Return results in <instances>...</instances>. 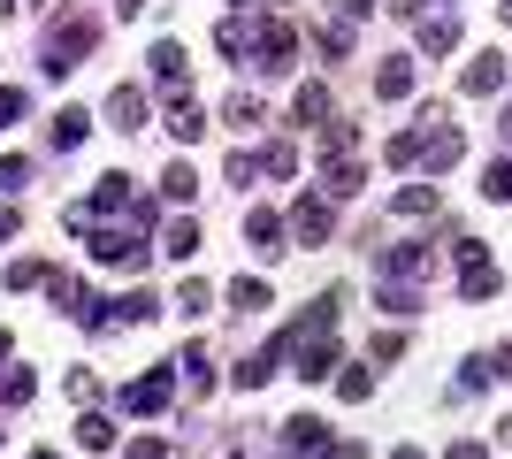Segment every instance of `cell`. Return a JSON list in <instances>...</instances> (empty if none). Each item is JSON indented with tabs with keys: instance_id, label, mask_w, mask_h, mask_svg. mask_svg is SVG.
<instances>
[{
	"instance_id": "1",
	"label": "cell",
	"mask_w": 512,
	"mask_h": 459,
	"mask_svg": "<svg viewBox=\"0 0 512 459\" xmlns=\"http://www.w3.org/2000/svg\"><path fill=\"white\" fill-rule=\"evenodd\" d=\"M169 398H176V368H146L138 383H123V414H138V421H153V414H169Z\"/></svg>"
},
{
	"instance_id": "2",
	"label": "cell",
	"mask_w": 512,
	"mask_h": 459,
	"mask_svg": "<svg viewBox=\"0 0 512 459\" xmlns=\"http://www.w3.org/2000/svg\"><path fill=\"white\" fill-rule=\"evenodd\" d=\"M100 215H130V176H100L85 207H69V230H85V222H100Z\"/></svg>"
},
{
	"instance_id": "3",
	"label": "cell",
	"mask_w": 512,
	"mask_h": 459,
	"mask_svg": "<svg viewBox=\"0 0 512 459\" xmlns=\"http://www.w3.org/2000/svg\"><path fill=\"white\" fill-rule=\"evenodd\" d=\"M497 284H505V276L490 268V245L459 238V291H467V299H497Z\"/></svg>"
},
{
	"instance_id": "4",
	"label": "cell",
	"mask_w": 512,
	"mask_h": 459,
	"mask_svg": "<svg viewBox=\"0 0 512 459\" xmlns=\"http://www.w3.org/2000/svg\"><path fill=\"white\" fill-rule=\"evenodd\" d=\"M253 62H260V77H283V69H291V23H283V16H268V23H260Z\"/></svg>"
},
{
	"instance_id": "5",
	"label": "cell",
	"mask_w": 512,
	"mask_h": 459,
	"mask_svg": "<svg viewBox=\"0 0 512 459\" xmlns=\"http://www.w3.org/2000/svg\"><path fill=\"white\" fill-rule=\"evenodd\" d=\"M92 261H107V268H146V238H130V230H92Z\"/></svg>"
},
{
	"instance_id": "6",
	"label": "cell",
	"mask_w": 512,
	"mask_h": 459,
	"mask_svg": "<svg viewBox=\"0 0 512 459\" xmlns=\"http://www.w3.org/2000/svg\"><path fill=\"white\" fill-rule=\"evenodd\" d=\"M360 153H321V199H352L360 192Z\"/></svg>"
},
{
	"instance_id": "7",
	"label": "cell",
	"mask_w": 512,
	"mask_h": 459,
	"mask_svg": "<svg viewBox=\"0 0 512 459\" xmlns=\"http://www.w3.org/2000/svg\"><path fill=\"white\" fill-rule=\"evenodd\" d=\"M337 230V199H299V215H291V238L299 245H321Z\"/></svg>"
},
{
	"instance_id": "8",
	"label": "cell",
	"mask_w": 512,
	"mask_h": 459,
	"mask_svg": "<svg viewBox=\"0 0 512 459\" xmlns=\"http://www.w3.org/2000/svg\"><path fill=\"white\" fill-rule=\"evenodd\" d=\"M92 46H100V31H92V23H54V46H46V62H77V54H92Z\"/></svg>"
},
{
	"instance_id": "9",
	"label": "cell",
	"mask_w": 512,
	"mask_h": 459,
	"mask_svg": "<svg viewBox=\"0 0 512 459\" xmlns=\"http://www.w3.org/2000/svg\"><path fill=\"white\" fill-rule=\"evenodd\" d=\"M428 261H436L428 245H390V253H383V276H390V284H421Z\"/></svg>"
},
{
	"instance_id": "10",
	"label": "cell",
	"mask_w": 512,
	"mask_h": 459,
	"mask_svg": "<svg viewBox=\"0 0 512 459\" xmlns=\"http://www.w3.org/2000/svg\"><path fill=\"white\" fill-rule=\"evenodd\" d=\"M283 444H291V452H299V459H321V452H329V444H337V437H329V429H321L314 414H299V421H283Z\"/></svg>"
},
{
	"instance_id": "11",
	"label": "cell",
	"mask_w": 512,
	"mask_h": 459,
	"mask_svg": "<svg viewBox=\"0 0 512 459\" xmlns=\"http://www.w3.org/2000/svg\"><path fill=\"white\" fill-rule=\"evenodd\" d=\"M161 299L153 291H123V299H107V329H130V322H153Z\"/></svg>"
},
{
	"instance_id": "12",
	"label": "cell",
	"mask_w": 512,
	"mask_h": 459,
	"mask_svg": "<svg viewBox=\"0 0 512 459\" xmlns=\"http://www.w3.org/2000/svg\"><path fill=\"white\" fill-rule=\"evenodd\" d=\"M169 131L184 138V146L207 131V108H199V100H184V85H169Z\"/></svg>"
},
{
	"instance_id": "13",
	"label": "cell",
	"mask_w": 512,
	"mask_h": 459,
	"mask_svg": "<svg viewBox=\"0 0 512 459\" xmlns=\"http://www.w3.org/2000/svg\"><path fill=\"white\" fill-rule=\"evenodd\" d=\"M375 100H413V62L406 54H390V62L375 69Z\"/></svg>"
},
{
	"instance_id": "14",
	"label": "cell",
	"mask_w": 512,
	"mask_h": 459,
	"mask_svg": "<svg viewBox=\"0 0 512 459\" xmlns=\"http://www.w3.org/2000/svg\"><path fill=\"white\" fill-rule=\"evenodd\" d=\"M245 238H253L260 253H276V245L291 238V230H283V215H276V207H253V215H245Z\"/></svg>"
},
{
	"instance_id": "15",
	"label": "cell",
	"mask_w": 512,
	"mask_h": 459,
	"mask_svg": "<svg viewBox=\"0 0 512 459\" xmlns=\"http://www.w3.org/2000/svg\"><path fill=\"white\" fill-rule=\"evenodd\" d=\"M107 123H123V131H138V123H146V92H138V85H123L115 100H107Z\"/></svg>"
},
{
	"instance_id": "16",
	"label": "cell",
	"mask_w": 512,
	"mask_h": 459,
	"mask_svg": "<svg viewBox=\"0 0 512 459\" xmlns=\"http://www.w3.org/2000/svg\"><path fill=\"white\" fill-rule=\"evenodd\" d=\"M146 69L161 77V85H184V46H176V39H161V46L146 54Z\"/></svg>"
},
{
	"instance_id": "17",
	"label": "cell",
	"mask_w": 512,
	"mask_h": 459,
	"mask_svg": "<svg viewBox=\"0 0 512 459\" xmlns=\"http://www.w3.org/2000/svg\"><path fill=\"white\" fill-rule=\"evenodd\" d=\"M85 138H92V115L85 108H62V115H54V146H62V153L85 146Z\"/></svg>"
},
{
	"instance_id": "18",
	"label": "cell",
	"mask_w": 512,
	"mask_h": 459,
	"mask_svg": "<svg viewBox=\"0 0 512 459\" xmlns=\"http://www.w3.org/2000/svg\"><path fill=\"white\" fill-rule=\"evenodd\" d=\"M459 46V16H428L421 23V54H451Z\"/></svg>"
},
{
	"instance_id": "19",
	"label": "cell",
	"mask_w": 512,
	"mask_h": 459,
	"mask_svg": "<svg viewBox=\"0 0 512 459\" xmlns=\"http://www.w3.org/2000/svg\"><path fill=\"white\" fill-rule=\"evenodd\" d=\"M161 245H169L176 261H192V253H199V222H192V215H176L169 230H161Z\"/></svg>"
},
{
	"instance_id": "20",
	"label": "cell",
	"mask_w": 512,
	"mask_h": 459,
	"mask_svg": "<svg viewBox=\"0 0 512 459\" xmlns=\"http://www.w3.org/2000/svg\"><path fill=\"white\" fill-rule=\"evenodd\" d=\"M161 192L192 207V199H199V176H192V161H169V169H161Z\"/></svg>"
},
{
	"instance_id": "21",
	"label": "cell",
	"mask_w": 512,
	"mask_h": 459,
	"mask_svg": "<svg viewBox=\"0 0 512 459\" xmlns=\"http://www.w3.org/2000/svg\"><path fill=\"white\" fill-rule=\"evenodd\" d=\"M46 276H54L46 261H8V268H0V284H8V291H39Z\"/></svg>"
},
{
	"instance_id": "22",
	"label": "cell",
	"mask_w": 512,
	"mask_h": 459,
	"mask_svg": "<svg viewBox=\"0 0 512 459\" xmlns=\"http://www.w3.org/2000/svg\"><path fill=\"white\" fill-rule=\"evenodd\" d=\"M505 85V62H497V54H474L467 62V92H497Z\"/></svg>"
},
{
	"instance_id": "23",
	"label": "cell",
	"mask_w": 512,
	"mask_h": 459,
	"mask_svg": "<svg viewBox=\"0 0 512 459\" xmlns=\"http://www.w3.org/2000/svg\"><path fill=\"white\" fill-rule=\"evenodd\" d=\"M390 207H398V215H413V222H421V215H436V184H406V192L390 199Z\"/></svg>"
},
{
	"instance_id": "24",
	"label": "cell",
	"mask_w": 512,
	"mask_h": 459,
	"mask_svg": "<svg viewBox=\"0 0 512 459\" xmlns=\"http://www.w3.org/2000/svg\"><path fill=\"white\" fill-rule=\"evenodd\" d=\"M337 391L352 398V406H360V398H375V368H367V360H360V368H337Z\"/></svg>"
},
{
	"instance_id": "25",
	"label": "cell",
	"mask_w": 512,
	"mask_h": 459,
	"mask_svg": "<svg viewBox=\"0 0 512 459\" xmlns=\"http://www.w3.org/2000/svg\"><path fill=\"white\" fill-rule=\"evenodd\" d=\"M230 306H237V314H260V306H268V284H260V276H237V284H230Z\"/></svg>"
},
{
	"instance_id": "26",
	"label": "cell",
	"mask_w": 512,
	"mask_h": 459,
	"mask_svg": "<svg viewBox=\"0 0 512 459\" xmlns=\"http://www.w3.org/2000/svg\"><path fill=\"white\" fill-rule=\"evenodd\" d=\"M291 115H299V123H321V115H329V85H299Z\"/></svg>"
},
{
	"instance_id": "27",
	"label": "cell",
	"mask_w": 512,
	"mask_h": 459,
	"mask_svg": "<svg viewBox=\"0 0 512 459\" xmlns=\"http://www.w3.org/2000/svg\"><path fill=\"white\" fill-rule=\"evenodd\" d=\"M421 146H428V131H406V138H390V169H421Z\"/></svg>"
},
{
	"instance_id": "28",
	"label": "cell",
	"mask_w": 512,
	"mask_h": 459,
	"mask_svg": "<svg viewBox=\"0 0 512 459\" xmlns=\"http://www.w3.org/2000/svg\"><path fill=\"white\" fill-rule=\"evenodd\" d=\"M77 437H85V452H107V444H115V421H107V414H85V421H77Z\"/></svg>"
},
{
	"instance_id": "29",
	"label": "cell",
	"mask_w": 512,
	"mask_h": 459,
	"mask_svg": "<svg viewBox=\"0 0 512 459\" xmlns=\"http://www.w3.org/2000/svg\"><path fill=\"white\" fill-rule=\"evenodd\" d=\"M383 314H421V291H413V284H390V276H383Z\"/></svg>"
},
{
	"instance_id": "30",
	"label": "cell",
	"mask_w": 512,
	"mask_h": 459,
	"mask_svg": "<svg viewBox=\"0 0 512 459\" xmlns=\"http://www.w3.org/2000/svg\"><path fill=\"white\" fill-rule=\"evenodd\" d=\"M482 192H490V199H505V207H512V153L482 169Z\"/></svg>"
},
{
	"instance_id": "31",
	"label": "cell",
	"mask_w": 512,
	"mask_h": 459,
	"mask_svg": "<svg viewBox=\"0 0 512 459\" xmlns=\"http://www.w3.org/2000/svg\"><path fill=\"white\" fill-rule=\"evenodd\" d=\"M314 46L329 54V62H337V54H352V23H321V31H314Z\"/></svg>"
},
{
	"instance_id": "32",
	"label": "cell",
	"mask_w": 512,
	"mask_h": 459,
	"mask_svg": "<svg viewBox=\"0 0 512 459\" xmlns=\"http://www.w3.org/2000/svg\"><path fill=\"white\" fill-rule=\"evenodd\" d=\"M253 39H260V31H253L245 16H230V23H222V54H253Z\"/></svg>"
},
{
	"instance_id": "33",
	"label": "cell",
	"mask_w": 512,
	"mask_h": 459,
	"mask_svg": "<svg viewBox=\"0 0 512 459\" xmlns=\"http://www.w3.org/2000/svg\"><path fill=\"white\" fill-rule=\"evenodd\" d=\"M31 391H39V375H31V368H8V375H0V398H8V406H23Z\"/></svg>"
},
{
	"instance_id": "34",
	"label": "cell",
	"mask_w": 512,
	"mask_h": 459,
	"mask_svg": "<svg viewBox=\"0 0 512 459\" xmlns=\"http://www.w3.org/2000/svg\"><path fill=\"white\" fill-rule=\"evenodd\" d=\"M176 368L199 375V391H207V383H214V352H207V345H184V360H176Z\"/></svg>"
},
{
	"instance_id": "35",
	"label": "cell",
	"mask_w": 512,
	"mask_h": 459,
	"mask_svg": "<svg viewBox=\"0 0 512 459\" xmlns=\"http://www.w3.org/2000/svg\"><path fill=\"white\" fill-rule=\"evenodd\" d=\"M31 184V161L23 153H0V192H23Z\"/></svg>"
},
{
	"instance_id": "36",
	"label": "cell",
	"mask_w": 512,
	"mask_h": 459,
	"mask_svg": "<svg viewBox=\"0 0 512 459\" xmlns=\"http://www.w3.org/2000/svg\"><path fill=\"white\" fill-rule=\"evenodd\" d=\"M23 115H31V92L0 85V131H8V123H23Z\"/></svg>"
},
{
	"instance_id": "37",
	"label": "cell",
	"mask_w": 512,
	"mask_h": 459,
	"mask_svg": "<svg viewBox=\"0 0 512 459\" xmlns=\"http://www.w3.org/2000/svg\"><path fill=\"white\" fill-rule=\"evenodd\" d=\"M207 306H214V291L199 284V276H192V284H184V291H176V314H207Z\"/></svg>"
},
{
	"instance_id": "38",
	"label": "cell",
	"mask_w": 512,
	"mask_h": 459,
	"mask_svg": "<svg viewBox=\"0 0 512 459\" xmlns=\"http://www.w3.org/2000/svg\"><path fill=\"white\" fill-rule=\"evenodd\" d=\"M260 169H268V176H276V184H283V176L299 169V153H291V146H268V153H260Z\"/></svg>"
},
{
	"instance_id": "39",
	"label": "cell",
	"mask_w": 512,
	"mask_h": 459,
	"mask_svg": "<svg viewBox=\"0 0 512 459\" xmlns=\"http://www.w3.org/2000/svg\"><path fill=\"white\" fill-rule=\"evenodd\" d=\"M459 391H467V398L490 391V360H467V368H459Z\"/></svg>"
},
{
	"instance_id": "40",
	"label": "cell",
	"mask_w": 512,
	"mask_h": 459,
	"mask_svg": "<svg viewBox=\"0 0 512 459\" xmlns=\"http://www.w3.org/2000/svg\"><path fill=\"white\" fill-rule=\"evenodd\" d=\"M222 115H230V123H260V92H237Z\"/></svg>"
},
{
	"instance_id": "41",
	"label": "cell",
	"mask_w": 512,
	"mask_h": 459,
	"mask_svg": "<svg viewBox=\"0 0 512 459\" xmlns=\"http://www.w3.org/2000/svg\"><path fill=\"white\" fill-rule=\"evenodd\" d=\"M69 391H77V406H92V398H100V375L77 368V375H69Z\"/></svg>"
},
{
	"instance_id": "42",
	"label": "cell",
	"mask_w": 512,
	"mask_h": 459,
	"mask_svg": "<svg viewBox=\"0 0 512 459\" xmlns=\"http://www.w3.org/2000/svg\"><path fill=\"white\" fill-rule=\"evenodd\" d=\"M260 176V153H230V184H253Z\"/></svg>"
},
{
	"instance_id": "43",
	"label": "cell",
	"mask_w": 512,
	"mask_h": 459,
	"mask_svg": "<svg viewBox=\"0 0 512 459\" xmlns=\"http://www.w3.org/2000/svg\"><path fill=\"white\" fill-rule=\"evenodd\" d=\"M130 459H176V452H169V437H138V444H130Z\"/></svg>"
},
{
	"instance_id": "44",
	"label": "cell",
	"mask_w": 512,
	"mask_h": 459,
	"mask_svg": "<svg viewBox=\"0 0 512 459\" xmlns=\"http://www.w3.org/2000/svg\"><path fill=\"white\" fill-rule=\"evenodd\" d=\"M321 459H367V444H352V437H337V452H321Z\"/></svg>"
},
{
	"instance_id": "45",
	"label": "cell",
	"mask_w": 512,
	"mask_h": 459,
	"mask_svg": "<svg viewBox=\"0 0 512 459\" xmlns=\"http://www.w3.org/2000/svg\"><path fill=\"white\" fill-rule=\"evenodd\" d=\"M16 238V207H0V245Z\"/></svg>"
},
{
	"instance_id": "46",
	"label": "cell",
	"mask_w": 512,
	"mask_h": 459,
	"mask_svg": "<svg viewBox=\"0 0 512 459\" xmlns=\"http://www.w3.org/2000/svg\"><path fill=\"white\" fill-rule=\"evenodd\" d=\"M451 459H490V452H482V444H451Z\"/></svg>"
},
{
	"instance_id": "47",
	"label": "cell",
	"mask_w": 512,
	"mask_h": 459,
	"mask_svg": "<svg viewBox=\"0 0 512 459\" xmlns=\"http://www.w3.org/2000/svg\"><path fill=\"white\" fill-rule=\"evenodd\" d=\"M490 368H497V375H512V345H505V352H497V360H490Z\"/></svg>"
},
{
	"instance_id": "48",
	"label": "cell",
	"mask_w": 512,
	"mask_h": 459,
	"mask_svg": "<svg viewBox=\"0 0 512 459\" xmlns=\"http://www.w3.org/2000/svg\"><path fill=\"white\" fill-rule=\"evenodd\" d=\"M413 8H421V0H390V16H413Z\"/></svg>"
},
{
	"instance_id": "49",
	"label": "cell",
	"mask_w": 512,
	"mask_h": 459,
	"mask_svg": "<svg viewBox=\"0 0 512 459\" xmlns=\"http://www.w3.org/2000/svg\"><path fill=\"white\" fill-rule=\"evenodd\" d=\"M367 8H375V0H344V16H367Z\"/></svg>"
},
{
	"instance_id": "50",
	"label": "cell",
	"mask_w": 512,
	"mask_h": 459,
	"mask_svg": "<svg viewBox=\"0 0 512 459\" xmlns=\"http://www.w3.org/2000/svg\"><path fill=\"white\" fill-rule=\"evenodd\" d=\"M115 8H123V16H138V8H146V0H115Z\"/></svg>"
},
{
	"instance_id": "51",
	"label": "cell",
	"mask_w": 512,
	"mask_h": 459,
	"mask_svg": "<svg viewBox=\"0 0 512 459\" xmlns=\"http://www.w3.org/2000/svg\"><path fill=\"white\" fill-rule=\"evenodd\" d=\"M0 360H8V329H0Z\"/></svg>"
},
{
	"instance_id": "52",
	"label": "cell",
	"mask_w": 512,
	"mask_h": 459,
	"mask_svg": "<svg viewBox=\"0 0 512 459\" xmlns=\"http://www.w3.org/2000/svg\"><path fill=\"white\" fill-rule=\"evenodd\" d=\"M390 459H421V452H390Z\"/></svg>"
},
{
	"instance_id": "53",
	"label": "cell",
	"mask_w": 512,
	"mask_h": 459,
	"mask_svg": "<svg viewBox=\"0 0 512 459\" xmlns=\"http://www.w3.org/2000/svg\"><path fill=\"white\" fill-rule=\"evenodd\" d=\"M31 459H62V452H31Z\"/></svg>"
},
{
	"instance_id": "54",
	"label": "cell",
	"mask_w": 512,
	"mask_h": 459,
	"mask_svg": "<svg viewBox=\"0 0 512 459\" xmlns=\"http://www.w3.org/2000/svg\"><path fill=\"white\" fill-rule=\"evenodd\" d=\"M505 23H512V0H505Z\"/></svg>"
},
{
	"instance_id": "55",
	"label": "cell",
	"mask_w": 512,
	"mask_h": 459,
	"mask_svg": "<svg viewBox=\"0 0 512 459\" xmlns=\"http://www.w3.org/2000/svg\"><path fill=\"white\" fill-rule=\"evenodd\" d=\"M505 123H512V108H505Z\"/></svg>"
},
{
	"instance_id": "56",
	"label": "cell",
	"mask_w": 512,
	"mask_h": 459,
	"mask_svg": "<svg viewBox=\"0 0 512 459\" xmlns=\"http://www.w3.org/2000/svg\"><path fill=\"white\" fill-rule=\"evenodd\" d=\"M505 138H512V123H505Z\"/></svg>"
}]
</instances>
